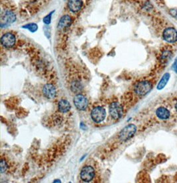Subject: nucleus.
Wrapping results in <instances>:
<instances>
[{
    "label": "nucleus",
    "mask_w": 177,
    "mask_h": 183,
    "mask_svg": "<svg viewBox=\"0 0 177 183\" xmlns=\"http://www.w3.org/2000/svg\"><path fill=\"white\" fill-rule=\"evenodd\" d=\"M7 167H8L7 164L5 162V161L1 160V163H0V169H1V173H3V172H5L6 171H7Z\"/></svg>",
    "instance_id": "18"
},
{
    "label": "nucleus",
    "mask_w": 177,
    "mask_h": 183,
    "mask_svg": "<svg viewBox=\"0 0 177 183\" xmlns=\"http://www.w3.org/2000/svg\"><path fill=\"white\" fill-rule=\"evenodd\" d=\"M83 6L82 0H69L68 2V7L70 11L76 13L82 9Z\"/></svg>",
    "instance_id": "12"
},
{
    "label": "nucleus",
    "mask_w": 177,
    "mask_h": 183,
    "mask_svg": "<svg viewBox=\"0 0 177 183\" xmlns=\"http://www.w3.org/2000/svg\"><path fill=\"white\" fill-rule=\"evenodd\" d=\"M42 93L48 99H53L56 96L57 91L55 86L52 84H46L44 86Z\"/></svg>",
    "instance_id": "11"
},
{
    "label": "nucleus",
    "mask_w": 177,
    "mask_h": 183,
    "mask_svg": "<svg viewBox=\"0 0 177 183\" xmlns=\"http://www.w3.org/2000/svg\"><path fill=\"white\" fill-rule=\"evenodd\" d=\"M136 131H137V127L135 125H128L119 133V139L121 141H127L135 135Z\"/></svg>",
    "instance_id": "2"
},
{
    "label": "nucleus",
    "mask_w": 177,
    "mask_h": 183,
    "mask_svg": "<svg viewBox=\"0 0 177 183\" xmlns=\"http://www.w3.org/2000/svg\"><path fill=\"white\" fill-rule=\"evenodd\" d=\"M58 107L59 111L63 113L69 112L71 108V105H70V103L66 99L61 100L59 103Z\"/></svg>",
    "instance_id": "14"
},
{
    "label": "nucleus",
    "mask_w": 177,
    "mask_h": 183,
    "mask_svg": "<svg viewBox=\"0 0 177 183\" xmlns=\"http://www.w3.org/2000/svg\"><path fill=\"white\" fill-rule=\"evenodd\" d=\"M110 114L114 119H119L123 114V108L122 105L119 102H113L110 106Z\"/></svg>",
    "instance_id": "4"
},
{
    "label": "nucleus",
    "mask_w": 177,
    "mask_h": 183,
    "mask_svg": "<svg viewBox=\"0 0 177 183\" xmlns=\"http://www.w3.org/2000/svg\"><path fill=\"white\" fill-rule=\"evenodd\" d=\"M169 79H170V74L168 73H165V75H163V77L161 78V79L159 81V84H158L157 89H159V90L163 89L164 87L166 86V85L167 84V83L168 81V80H169Z\"/></svg>",
    "instance_id": "15"
},
{
    "label": "nucleus",
    "mask_w": 177,
    "mask_h": 183,
    "mask_svg": "<svg viewBox=\"0 0 177 183\" xmlns=\"http://www.w3.org/2000/svg\"><path fill=\"white\" fill-rule=\"evenodd\" d=\"M163 37L168 43H175L177 41V31L174 27H167L164 30Z\"/></svg>",
    "instance_id": "7"
},
{
    "label": "nucleus",
    "mask_w": 177,
    "mask_h": 183,
    "mask_svg": "<svg viewBox=\"0 0 177 183\" xmlns=\"http://www.w3.org/2000/svg\"><path fill=\"white\" fill-rule=\"evenodd\" d=\"M81 87H82L81 85L79 83H77V82H76V83L74 82L72 84V86H71V88L74 92H77L78 90H80Z\"/></svg>",
    "instance_id": "19"
},
{
    "label": "nucleus",
    "mask_w": 177,
    "mask_h": 183,
    "mask_svg": "<svg viewBox=\"0 0 177 183\" xmlns=\"http://www.w3.org/2000/svg\"><path fill=\"white\" fill-rule=\"evenodd\" d=\"M16 20V16L13 12L5 10L1 15V26H7Z\"/></svg>",
    "instance_id": "5"
},
{
    "label": "nucleus",
    "mask_w": 177,
    "mask_h": 183,
    "mask_svg": "<svg viewBox=\"0 0 177 183\" xmlns=\"http://www.w3.org/2000/svg\"><path fill=\"white\" fill-rule=\"evenodd\" d=\"M156 115L158 118L161 120H167L170 118V111L167 108L164 107H160L157 108L155 111Z\"/></svg>",
    "instance_id": "13"
},
{
    "label": "nucleus",
    "mask_w": 177,
    "mask_h": 183,
    "mask_svg": "<svg viewBox=\"0 0 177 183\" xmlns=\"http://www.w3.org/2000/svg\"><path fill=\"white\" fill-rule=\"evenodd\" d=\"M72 20L71 17L69 16V15H65V16H63L60 19L57 27L61 31L65 30V29H68L70 26V25L72 24Z\"/></svg>",
    "instance_id": "10"
},
{
    "label": "nucleus",
    "mask_w": 177,
    "mask_h": 183,
    "mask_svg": "<svg viewBox=\"0 0 177 183\" xmlns=\"http://www.w3.org/2000/svg\"><path fill=\"white\" fill-rule=\"evenodd\" d=\"M106 117V111L105 108L102 107H94L91 112V118L94 122L100 123L105 119Z\"/></svg>",
    "instance_id": "3"
},
{
    "label": "nucleus",
    "mask_w": 177,
    "mask_h": 183,
    "mask_svg": "<svg viewBox=\"0 0 177 183\" xmlns=\"http://www.w3.org/2000/svg\"><path fill=\"white\" fill-rule=\"evenodd\" d=\"M152 83L149 81H141L136 84L134 87V91L139 96H145L152 89Z\"/></svg>",
    "instance_id": "1"
},
{
    "label": "nucleus",
    "mask_w": 177,
    "mask_h": 183,
    "mask_svg": "<svg viewBox=\"0 0 177 183\" xmlns=\"http://www.w3.org/2000/svg\"><path fill=\"white\" fill-rule=\"evenodd\" d=\"M172 56V53L170 50H164L161 55V61L163 63H167Z\"/></svg>",
    "instance_id": "16"
},
{
    "label": "nucleus",
    "mask_w": 177,
    "mask_h": 183,
    "mask_svg": "<svg viewBox=\"0 0 177 183\" xmlns=\"http://www.w3.org/2000/svg\"><path fill=\"white\" fill-rule=\"evenodd\" d=\"M23 28L27 29L31 31V32H35L38 29V25L35 23H29V24H27L26 25H24L23 27Z\"/></svg>",
    "instance_id": "17"
},
{
    "label": "nucleus",
    "mask_w": 177,
    "mask_h": 183,
    "mask_svg": "<svg viewBox=\"0 0 177 183\" xmlns=\"http://www.w3.org/2000/svg\"><path fill=\"white\" fill-rule=\"evenodd\" d=\"M170 15L172 16L173 18L177 19V9L176 8H174V9H171L170 10Z\"/></svg>",
    "instance_id": "21"
},
{
    "label": "nucleus",
    "mask_w": 177,
    "mask_h": 183,
    "mask_svg": "<svg viewBox=\"0 0 177 183\" xmlns=\"http://www.w3.org/2000/svg\"><path fill=\"white\" fill-rule=\"evenodd\" d=\"M174 108H175L176 111L177 112V102L175 103V105H174Z\"/></svg>",
    "instance_id": "23"
},
{
    "label": "nucleus",
    "mask_w": 177,
    "mask_h": 183,
    "mask_svg": "<svg viewBox=\"0 0 177 183\" xmlns=\"http://www.w3.org/2000/svg\"><path fill=\"white\" fill-rule=\"evenodd\" d=\"M95 176L94 169L92 166L87 165L82 168L80 172V178L83 181L90 182Z\"/></svg>",
    "instance_id": "6"
},
{
    "label": "nucleus",
    "mask_w": 177,
    "mask_h": 183,
    "mask_svg": "<svg viewBox=\"0 0 177 183\" xmlns=\"http://www.w3.org/2000/svg\"><path fill=\"white\" fill-rule=\"evenodd\" d=\"M73 102L75 107L80 110H86L88 105V102L86 97L81 94L76 95L74 97Z\"/></svg>",
    "instance_id": "9"
},
{
    "label": "nucleus",
    "mask_w": 177,
    "mask_h": 183,
    "mask_svg": "<svg viewBox=\"0 0 177 183\" xmlns=\"http://www.w3.org/2000/svg\"><path fill=\"white\" fill-rule=\"evenodd\" d=\"M172 69L175 72L177 73V59H176V61H174L173 65H172Z\"/></svg>",
    "instance_id": "22"
},
{
    "label": "nucleus",
    "mask_w": 177,
    "mask_h": 183,
    "mask_svg": "<svg viewBox=\"0 0 177 183\" xmlns=\"http://www.w3.org/2000/svg\"><path fill=\"white\" fill-rule=\"evenodd\" d=\"M52 13H54V12H52L51 13H50L49 14H48L47 16H46L44 18H43V22L45 23V24H49L51 22V18H52Z\"/></svg>",
    "instance_id": "20"
},
{
    "label": "nucleus",
    "mask_w": 177,
    "mask_h": 183,
    "mask_svg": "<svg viewBox=\"0 0 177 183\" xmlns=\"http://www.w3.org/2000/svg\"><path fill=\"white\" fill-rule=\"evenodd\" d=\"M16 37L11 32L3 34L1 38V43L5 48H11L15 44Z\"/></svg>",
    "instance_id": "8"
}]
</instances>
